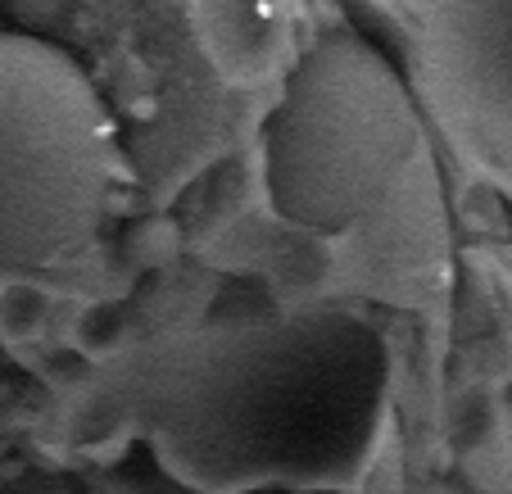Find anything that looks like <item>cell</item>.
Here are the masks:
<instances>
[{
	"instance_id": "cell-1",
	"label": "cell",
	"mask_w": 512,
	"mask_h": 494,
	"mask_svg": "<svg viewBox=\"0 0 512 494\" xmlns=\"http://www.w3.org/2000/svg\"><path fill=\"white\" fill-rule=\"evenodd\" d=\"M386 408L390 345L345 309L218 318L177 345L145 390L159 454L204 490L354 485Z\"/></svg>"
},
{
	"instance_id": "cell-2",
	"label": "cell",
	"mask_w": 512,
	"mask_h": 494,
	"mask_svg": "<svg viewBox=\"0 0 512 494\" xmlns=\"http://www.w3.org/2000/svg\"><path fill=\"white\" fill-rule=\"evenodd\" d=\"M422 150V118L399 68L354 32L295 64L263 132L268 200L318 236L377 218Z\"/></svg>"
},
{
	"instance_id": "cell-3",
	"label": "cell",
	"mask_w": 512,
	"mask_h": 494,
	"mask_svg": "<svg viewBox=\"0 0 512 494\" xmlns=\"http://www.w3.org/2000/svg\"><path fill=\"white\" fill-rule=\"evenodd\" d=\"M118 141L87 68L55 41L0 32V272L37 277L105 227Z\"/></svg>"
},
{
	"instance_id": "cell-4",
	"label": "cell",
	"mask_w": 512,
	"mask_h": 494,
	"mask_svg": "<svg viewBox=\"0 0 512 494\" xmlns=\"http://www.w3.org/2000/svg\"><path fill=\"white\" fill-rule=\"evenodd\" d=\"M435 59L472 105L512 118V0H422Z\"/></svg>"
},
{
	"instance_id": "cell-5",
	"label": "cell",
	"mask_w": 512,
	"mask_h": 494,
	"mask_svg": "<svg viewBox=\"0 0 512 494\" xmlns=\"http://www.w3.org/2000/svg\"><path fill=\"white\" fill-rule=\"evenodd\" d=\"M200 37L227 82H254L286 37L281 0H200Z\"/></svg>"
},
{
	"instance_id": "cell-6",
	"label": "cell",
	"mask_w": 512,
	"mask_h": 494,
	"mask_svg": "<svg viewBox=\"0 0 512 494\" xmlns=\"http://www.w3.org/2000/svg\"><path fill=\"white\" fill-rule=\"evenodd\" d=\"M0 494H87L78 481L68 476H50V472H32V476H19V481L0 485Z\"/></svg>"
},
{
	"instance_id": "cell-7",
	"label": "cell",
	"mask_w": 512,
	"mask_h": 494,
	"mask_svg": "<svg viewBox=\"0 0 512 494\" xmlns=\"http://www.w3.org/2000/svg\"><path fill=\"white\" fill-rule=\"evenodd\" d=\"M322 494H340V490H322ZM399 494H472V490L458 481H426V485H413V490H399Z\"/></svg>"
}]
</instances>
